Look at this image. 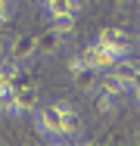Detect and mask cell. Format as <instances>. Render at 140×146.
Instances as JSON below:
<instances>
[{"instance_id": "7c38bea8", "label": "cell", "mask_w": 140, "mask_h": 146, "mask_svg": "<svg viewBox=\"0 0 140 146\" xmlns=\"http://www.w3.org/2000/svg\"><path fill=\"white\" fill-rule=\"evenodd\" d=\"M13 19V0H0V25Z\"/></svg>"}, {"instance_id": "8992f818", "label": "cell", "mask_w": 140, "mask_h": 146, "mask_svg": "<svg viewBox=\"0 0 140 146\" xmlns=\"http://www.w3.org/2000/svg\"><path fill=\"white\" fill-rule=\"evenodd\" d=\"M78 56H81V62L87 65V68H93L97 75H100V72H109L112 65H115V59H112L109 53L100 47V44H93V40H90V44H84Z\"/></svg>"}, {"instance_id": "30bf717a", "label": "cell", "mask_w": 140, "mask_h": 146, "mask_svg": "<svg viewBox=\"0 0 140 146\" xmlns=\"http://www.w3.org/2000/svg\"><path fill=\"white\" fill-rule=\"evenodd\" d=\"M112 72L118 75V78H125V81H140V62L137 56H125V59H118L115 65H112Z\"/></svg>"}, {"instance_id": "3957f363", "label": "cell", "mask_w": 140, "mask_h": 146, "mask_svg": "<svg viewBox=\"0 0 140 146\" xmlns=\"http://www.w3.org/2000/svg\"><path fill=\"white\" fill-rule=\"evenodd\" d=\"M6 56L13 59V62H19V65H31L34 56H37V40H34V34H31V31L16 34V37L9 40V47H6Z\"/></svg>"}, {"instance_id": "9c48e42d", "label": "cell", "mask_w": 140, "mask_h": 146, "mask_svg": "<svg viewBox=\"0 0 140 146\" xmlns=\"http://www.w3.org/2000/svg\"><path fill=\"white\" fill-rule=\"evenodd\" d=\"M47 28L56 31V34H62V37H72L75 28H78V16H72V13H56L47 19Z\"/></svg>"}, {"instance_id": "52a82bcc", "label": "cell", "mask_w": 140, "mask_h": 146, "mask_svg": "<svg viewBox=\"0 0 140 146\" xmlns=\"http://www.w3.org/2000/svg\"><path fill=\"white\" fill-rule=\"evenodd\" d=\"M59 115H62V143L81 137V112L69 100H59Z\"/></svg>"}, {"instance_id": "5bb4252c", "label": "cell", "mask_w": 140, "mask_h": 146, "mask_svg": "<svg viewBox=\"0 0 140 146\" xmlns=\"http://www.w3.org/2000/svg\"><path fill=\"white\" fill-rule=\"evenodd\" d=\"M37 3H44V0H37Z\"/></svg>"}, {"instance_id": "8fae6325", "label": "cell", "mask_w": 140, "mask_h": 146, "mask_svg": "<svg viewBox=\"0 0 140 146\" xmlns=\"http://www.w3.org/2000/svg\"><path fill=\"white\" fill-rule=\"evenodd\" d=\"M90 96H93V106H97V112H100V115H106V118H112L118 109H121V100H115V96L103 93V90H93Z\"/></svg>"}, {"instance_id": "4fadbf2b", "label": "cell", "mask_w": 140, "mask_h": 146, "mask_svg": "<svg viewBox=\"0 0 140 146\" xmlns=\"http://www.w3.org/2000/svg\"><path fill=\"white\" fill-rule=\"evenodd\" d=\"M62 3H65V13H72V16L84 13V0H62Z\"/></svg>"}, {"instance_id": "7a4b0ae2", "label": "cell", "mask_w": 140, "mask_h": 146, "mask_svg": "<svg viewBox=\"0 0 140 146\" xmlns=\"http://www.w3.org/2000/svg\"><path fill=\"white\" fill-rule=\"evenodd\" d=\"M97 90H103V93H109V96H115V100H137V81L131 84V81H125V78H118L115 72H100V78H97Z\"/></svg>"}, {"instance_id": "ba28073f", "label": "cell", "mask_w": 140, "mask_h": 146, "mask_svg": "<svg viewBox=\"0 0 140 146\" xmlns=\"http://www.w3.org/2000/svg\"><path fill=\"white\" fill-rule=\"evenodd\" d=\"M34 40H37V56H53V53H59V50L65 47L69 37H62V34H56V31L44 28V31L34 34Z\"/></svg>"}, {"instance_id": "277c9868", "label": "cell", "mask_w": 140, "mask_h": 146, "mask_svg": "<svg viewBox=\"0 0 140 146\" xmlns=\"http://www.w3.org/2000/svg\"><path fill=\"white\" fill-rule=\"evenodd\" d=\"M65 72H69L72 84L81 90V93H87V96H90V93L97 90V78H100V75H97L93 68H87V65L81 62V56H78V53H75V56L65 62Z\"/></svg>"}, {"instance_id": "6da1fadb", "label": "cell", "mask_w": 140, "mask_h": 146, "mask_svg": "<svg viewBox=\"0 0 140 146\" xmlns=\"http://www.w3.org/2000/svg\"><path fill=\"white\" fill-rule=\"evenodd\" d=\"M31 118H34V131H37L44 140L62 143V115H59V100H56V103H37V106L31 109Z\"/></svg>"}, {"instance_id": "5b68a950", "label": "cell", "mask_w": 140, "mask_h": 146, "mask_svg": "<svg viewBox=\"0 0 140 146\" xmlns=\"http://www.w3.org/2000/svg\"><path fill=\"white\" fill-rule=\"evenodd\" d=\"M13 103H16L19 118H22V115H31V109L41 103V87H37V84H28V81L13 84Z\"/></svg>"}]
</instances>
